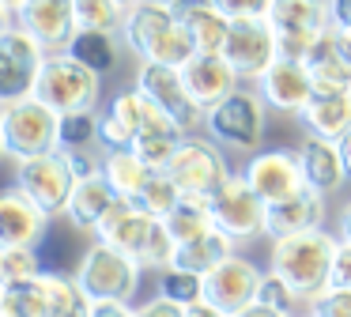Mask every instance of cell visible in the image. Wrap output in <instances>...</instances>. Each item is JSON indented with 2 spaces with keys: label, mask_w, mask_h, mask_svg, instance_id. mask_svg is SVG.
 <instances>
[{
  "label": "cell",
  "mask_w": 351,
  "mask_h": 317,
  "mask_svg": "<svg viewBox=\"0 0 351 317\" xmlns=\"http://www.w3.org/2000/svg\"><path fill=\"white\" fill-rule=\"evenodd\" d=\"M42 261L34 246H0V283H19V279H38Z\"/></svg>",
  "instance_id": "cell-39"
},
{
  "label": "cell",
  "mask_w": 351,
  "mask_h": 317,
  "mask_svg": "<svg viewBox=\"0 0 351 317\" xmlns=\"http://www.w3.org/2000/svg\"><path fill=\"white\" fill-rule=\"evenodd\" d=\"M253 87L261 91V98L272 113H295V117L317 95V83H313L306 60H295V57H280Z\"/></svg>",
  "instance_id": "cell-18"
},
{
  "label": "cell",
  "mask_w": 351,
  "mask_h": 317,
  "mask_svg": "<svg viewBox=\"0 0 351 317\" xmlns=\"http://www.w3.org/2000/svg\"><path fill=\"white\" fill-rule=\"evenodd\" d=\"M102 174H106V181L114 185V193L121 196V200H136L144 181L152 178V166H147L132 148H121V151H106Z\"/></svg>",
  "instance_id": "cell-29"
},
{
  "label": "cell",
  "mask_w": 351,
  "mask_h": 317,
  "mask_svg": "<svg viewBox=\"0 0 351 317\" xmlns=\"http://www.w3.org/2000/svg\"><path fill=\"white\" fill-rule=\"evenodd\" d=\"M162 223H167L170 238H174L178 246H185V242H193V238H200V234L215 231L212 204H208V200H197V196H182V204H178V208L170 211Z\"/></svg>",
  "instance_id": "cell-32"
},
{
  "label": "cell",
  "mask_w": 351,
  "mask_h": 317,
  "mask_svg": "<svg viewBox=\"0 0 351 317\" xmlns=\"http://www.w3.org/2000/svg\"><path fill=\"white\" fill-rule=\"evenodd\" d=\"M34 95L42 98L46 106H53L57 113H80V110H102V75L95 68L80 64L69 49L49 53L46 68H42V80Z\"/></svg>",
  "instance_id": "cell-7"
},
{
  "label": "cell",
  "mask_w": 351,
  "mask_h": 317,
  "mask_svg": "<svg viewBox=\"0 0 351 317\" xmlns=\"http://www.w3.org/2000/svg\"><path fill=\"white\" fill-rule=\"evenodd\" d=\"M182 80H185V87H189L193 102H197L204 113H212L223 98L234 95V91L242 87L238 72L227 64L223 53H197V57L182 68Z\"/></svg>",
  "instance_id": "cell-20"
},
{
  "label": "cell",
  "mask_w": 351,
  "mask_h": 317,
  "mask_svg": "<svg viewBox=\"0 0 351 317\" xmlns=\"http://www.w3.org/2000/svg\"><path fill=\"white\" fill-rule=\"evenodd\" d=\"M306 68L317 91H351V34L328 27L306 53Z\"/></svg>",
  "instance_id": "cell-21"
},
{
  "label": "cell",
  "mask_w": 351,
  "mask_h": 317,
  "mask_svg": "<svg viewBox=\"0 0 351 317\" xmlns=\"http://www.w3.org/2000/svg\"><path fill=\"white\" fill-rule=\"evenodd\" d=\"M91 317H136V306L132 302H95Z\"/></svg>",
  "instance_id": "cell-46"
},
{
  "label": "cell",
  "mask_w": 351,
  "mask_h": 317,
  "mask_svg": "<svg viewBox=\"0 0 351 317\" xmlns=\"http://www.w3.org/2000/svg\"><path fill=\"white\" fill-rule=\"evenodd\" d=\"M328 19H332L336 30L351 34V0H328Z\"/></svg>",
  "instance_id": "cell-45"
},
{
  "label": "cell",
  "mask_w": 351,
  "mask_h": 317,
  "mask_svg": "<svg viewBox=\"0 0 351 317\" xmlns=\"http://www.w3.org/2000/svg\"><path fill=\"white\" fill-rule=\"evenodd\" d=\"M182 143H185V132H178V128L174 132H140L136 143H132V151H136L152 170H167Z\"/></svg>",
  "instance_id": "cell-37"
},
{
  "label": "cell",
  "mask_w": 351,
  "mask_h": 317,
  "mask_svg": "<svg viewBox=\"0 0 351 317\" xmlns=\"http://www.w3.org/2000/svg\"><path fill=\"white\" fill-rule=\"evenodd\" d=\"M132 204L144 208V211H152L155 219H167L170 211L182 204V189L174 185V178H170L167 170H152V178L144 181V189H140V196Z\"/></svg>",
  "instance_id": "cell-34"
},
{
  "label": "cell",
  "mask_w": 351,
  "mask_h": 317,
  "mask_svg": "<svg viewBox=\"0 0 351 317\" xmlns=\"http://www.w3.org/2000/svg\"><path fill=\"white\" fill-rule=\"evenodd\" d=\"M121 34H106V30H76V38L69 42V53L80 60V64L95 68L99 75H106L110 68L121 57V45H117Z\"/></svg>",
  "instance_id": "cell-31"
},
{
  "label": "cell",
  "mask_w": 351,
  "mask_h": 317,
  "mask_svg": "<svg viewBox=\"0 0 351 317\" xmlns=\"http://www.w3.org/2000/svg\"><path fill=\"white\" fill-rule=\"evenodd\" d=\"M19 4H23V0H0V23H12V15H16Z\"/></svg>",
  "instance_id": "cell-50"
},
{
  "label": "cell",
  "mask_w": 351,
  "mask_h": 317,
  "mask_svg": "<svg viewBox=\"0 0 351 317\" xmlns=\"http://www.w3.org/2000/svg\"><path fill=\"white\" fill-rule=\"evenodd\" d=\"M117 200H121V196L114 193V185L106 181V174H91V178L76 181L72 200H69V208H64V219H69L80 234H91L95 238L99 226H102V219L114 211Z\"/></svg>",
  "instance_id": "cell-24"
},
{
  "label": "cell",
  "mask_w": 351,
  "mask_h": 317,
  "mask_svg": "<svg viewBox=\"0 0 351 317\" xmlns=\"http://www.w3.org/2000/svg\"><path fill=\"white\" fill-rule=\"evenodd\" d=\"M174 15L193 34L200 53H223V42L230 34V19L212 0H182V4H174Z\"/></svg>",
  "instance_id": "cell-27"
},
{
  "label": "cell",
  "mask_w": 351,
  "mask_h": 317,
  "mask_svg": "<svg viewBox=\"0 0 351 317\" xmlns=\"http://www.w3.org/2000/svg\"><path fill=\"white\" fill-rule=\"evenodd\" d=\"M121 45L140 64H170V68H185L200 53L193 34L178 23L174 8L155 4V0H140V4L129 8L121 27Z\"/></svg>",
  "instance_id": "cell-1"
},
{
  "label": "cell",
  "mask_w": 351,
  "mask_h": 317,
  "mask_svg": "<svg viewBox=\"0 0 351 317\" xmlns=\"http://www.w3.org/2000/svg\"><path fill=\"white\" fill-rule=\"evenodd\" d=\"M49 49L16 23H0V102L31 98L38 91Z\"/></svg>",
  "instance_id": "cell-9"
},
{
  "label": "cell",
  "mask_w": 351,
  "mask_h": 317,
  "mask_svg": "<svg viewBox=\"0 0 351 317\" xmlns=\"http://www.w3.org/2000/svg\"><path fill=\"white\" fill-rule=\"evenodd\" d=\"M185 317H230V314L219 306H212L208 298H200V302H193V306H185Z\"/></svg>",
  "instance_id": "cell-47"
},
{
  "label": "cell",
  "mask_w": 351,
  "mask_h": 317,
  "mask_svg": "<svg viewBox=\"0 0 351 317\" xmlns=\"http://www.w3.org/2000/svg\"><path fill=\"white\" fill-rule=\"evenodd\" d=\"M223 57L227 64L238 72L242 83H257L276 60L280 53V38L272 30V19H238L230 23V34L223 42Z\"/></svg>",
  "instance_id": "cell-12"
},
{
  "label": "cell",
  "mask_w": 351,
  "mask_h": 317,
  "mask_svg": "<svg viewBox=\"0 0 351 317\" xmlns=\"http://www.w3.org/2000/svg\"><path fill=\"white\" fill-rule=\"evenodd\" d=\"M268 19H272L276 38H280V53L295 60H306L313 42L332 27L328 0H276Z\"/></svg>",
  "instance_id": "cell-13"
},
{
  "label": "cell",
  "mask_w": 351,
  "mask_h": 317,
  "mask_svg": "<svg viewBox=\"0 0 351 317\" xmlns=\"http://www.w3.org/2000/svg\"><path fill=\"white\" fill-rule=\"evenodd\" d=\"M306 314H313V317H351V291L328 287V291H321L317 298L306 306Z\"/></svg>",
  "instance_id": "cell-41"
},
{
  "label": "cell",
  "mask_w": 351,
  "mask_h": 317,
  "mask_svg": "<svg viewBox=\"0 0 351 317\" xmlns=\"http://www.w3.org/2000/svg\"><path fill=\"white\" fill-rule=\"evenodd\" d=\"M336 246H340V238L328 234L325 226H321V231H310V234L276 238L272 249H268V272H276V276L310 306L321 291H328Z\"/></svg>",
  "instance_id": "cell-2"
},
{
  "label": "cell",
  "mask_w": 351,
  "mask_h": 317,
  "mask_svg": "<svg viewBox=\"0 0 351 317\" xmlns=\"http://www.w3.org/2000/svg\"><path fill=\"white\" fill-rule=\"evenodd\" d=\"M121 4H125V8H132V4H140V0H121Z\"/></svg>",
  "instance_id": "cell-53"
},
{
  "label": "cell",
  "mask_w": 351,
  "mask_h": 317,
  "mask_svg": "<svg viewBox=\"0 0 351 317\" xmlns=\"http://www.w3.org/2000/svg\"><path fill=\"white\" fill-rule=\"evenodd\" d=\"M212 4L219 8L230 23H238V19H268L276 0H212Z\"/></svg>",
  "instance_id": "cell-42"
},
{
  "label": "cell",
  "mask_w": 351,
  "mask_h": 317,
  "mask_svg": "<svg viewBox=\"0 0 351 317\" xmlns=\"http://www.w3.org/2000/svg\"><path fill=\"white\" fill-rule=\"evenodd\" d=\"M0 317H49L46 272L38 279L0 283Z\"/></svg>",
  "instance_id": "cell-30"
},
{
  "label": "cell",
  "mask_w": 351,
  "mask_h": 317,
  "mask_svg": "<svg viewBox=\"0 0 351 317\" xmlns=\"http://www.w3.org/2000/svg\"><path fill=\"white\" fill-rule=\"evenodd\" d=\"M155 4H167V8H174V4H182V0H155Z\"/></svg>",
  "instance_id": "cell-52"
},
{
  "label": "cell",
  "mask_w": 351,
  "mask_h": 317,
  "mask_svg": "<svg viewBox=\"0 0 351 317\" xmlns=\"http://www.w3.org/2000/svg\"><path fill=\"white\" fill-rule=\"evenodd\" d=\"M159 294L178 306H193V302L204 298V276L185 268H162L159 272Z\"/></svg>",
  "instance_id": "cell-38"
},
{
  "label": "cell",
  "mask_w": 351,
  "mask_h": 317,
  "mask_svg": "<svg viewBox=\"0 0 351 317\" xmlns=\"http://www.w3.org/2000/svg\"><path fill=\"white\" fill-rule=\"evenodd\" d=\"M132 87H136L140 95L147 98V102L159 106L167 117H174L178 125L185 128V136H193L197 128L208 125V113L200 110L197 102H193L189 87H185L182 68H170V64H140Z\"/></svg>",
  "instance_id": "cell-11"
},
{
  "label": "cell",
  "mask_w": 351,
  "mask_h": 317,
  "mask_svg": "<svg viewBox=\"0 0 351 317\" xmlns=\"http://www.w3.org/2000/svg\"><path fill=\"white\" fill-rule=\"evenodd\" d=\"M298 121L306 125L310 136H325V140H343L351 132V91H317L310 98Z\"/></svg>",
  "instance_id": "cell-26"
},
{
  "label": "cell",
  "mask_w": 351,
  "mask_h": 317,
  "mask_svg": "<svg viewBox=\"0 0 351 317\" xmlns=\"http://www.w3.org/2000/svg\"><path fill=\"white\" fill-rule=\"evenodd\" d=\"M340 143V155H343V166H348V178H351V132L343 136V140H336Z\"/></svg>",
  "instance_id": "cell-51"
},
{
  "label": "cell",
  "mask_w": 351,
  "mask_h": 317,
  "mask_svg": "<svg viewBox=\"0 0 351 317\" xmlns=\"http://www.w3.org/2000/svg\"><path fill=\"white\" fill-rule=\"evenodd\" d=\"M19 30L42 42L49 53L69 49V42L76 38L80 23H76V0H23L12 15Z\"/></svg>",
  "instance_id": "cell-16"
},
{
  "label": "cell",
  "mask_w": 351,
  "mask_h": 317,
  "mask_svg": "<svg viewBox=\"0 0 351 317\" xmlns=\"http://www.w3.org/2000/svg\"><path fill=\"white\" fill-rule=\"evenodd\" d=\"M46 291H49V317H91L95 314V302L76 283V276L46 272Z\"/></svg>",
  "instance_id": "cell-33"
},
{
  "label": "cell",
  "mask_w": 351,
  "mask_h": 317,
  "mask_svg": "<svg viewBox=\"0 0 351 317\" xmlns=\"http://www.w3.org/2000/svg\"><path fill=\"white\" fill-rule=\"evenodd\" d=\"M336 238L340 242H351V200L336 211Z\"/></svg>",
  "instance_id": "cell-48"
},
{
  "label": "cell",
  "mask_w": 351,
  "mask_h": 317,
  "mask_svg": "<svg viewBox=\"0 0 351 317\" xmlns=\"http://www.w3.org/2000/svg\"><path fill=\"white\" fill-rule=\"evenodd\" d=\"M328 287H343V291H351V242H340V246H336L332 279H328Z\"/></svg>",
  "instance_id": "cell-43"
},
{
  "label": "cell",
  "mask_w": 351,
  "mask_h": 317,
  "mask_svg": "<svg viewBox=\"0 0 351 317\" xmlns=\"http://www.w3.org/2000/svg\"><path fill=\"white\" fill-rule=\"evenodd\" d=\"M298 158H302V178L310 189L332 196L336 189H343L348 178V166H343V155H340V143L336 140H325V136H310L306 132L302 148H298Z\"/></svg>",
  "instance_id": "cell-25"
},
{
  "label": "cell",
  "mask_w": 351,
  "mask_h": 317,
  "mask_svg": "<svg viewBox=\"0 0 351 317\" xmlns=\"http://www.w3.org/2000/svg\"><path fill=\"white\" fill-rule=\"evenodd\" d=\"M140 132H144V95H140L136 87L117 91V95L99 110V140H102V151L132 148Z\"/></svg>",
  "instance_id": "cell-22"
},
{
  "label": "cell",
  "mask_w": 351,
  "mask_h": 317,
  "mask_svg": "<svg viewBox=\"0 0 351 317\" xmlns=\"http://www.w3.org/2000/svg\"><path fill=\"white\" fill-rule=\"evenodd\" d=\"M212 219L227 238L253 242V238H265L268 204L261 200L257 189H253L242 174H234V178L219 189V196L212 200Z\"/></svg>",
  "instance_id": "cell-14"
},
{
  "label": "cell",
  "mask_w": 351,
  "mask_h": 317,
  "mask_svg": "<svg viewBox=\"0 0 351 317\" xmlns=\"http://www.w3.org/2000/svg\"><path fill=\"white\" fill-rule=\"evenodd\" d=\"M49 219L53 215H46L23 189L12 185L0 196V246H38Z\"/></svg>",
  "instance_id": "cell-23"
},
{
  "label": "cell",
  "mask_w": 351,
  "mask_h": 317,
  "mask_svg": "<svg viewBox=\"0 0 351 317\" xmlns=\"http://www.w3.org/2000/svg\"><path fill=\"white\" fill-rule=\"evenodd\" d=\"M234 317H287V314H280V309L265 306V302H253V306H245L242 314H234Z\"/></svg>",
  "instance_id": "cell-49"
},
{
  "label": "cell",
  "mask_w": 351,
  "mask_h": 317,
  "mask_svg": "<svg viewBox=\"0 0 351 317\" xmlns=\"http://www.w3.org/2000/svg\"><path fill=\"white\" fill-rule=\"evenodd\" d=\"M76 181L80 178L64 151H46L27 163H16V189H23L46 215H64Z\"/></svg>",
  "instance_id": "cell-10"
},
{
  "label": "cell",
  "mask_w": 351,
  "mask_h": 317,
  "mask_svg": "<svg viewBox=\"0 0 351 317\" xmlns=\"http://www.w3.org/2000/svg\"><path fill=\"white\" fill-rule=\"evenodd\" d=\"M95 238L106 242V246H114V249H121V253H129L144 272L147 268H155V272L170 268L174 249H178V242L170 238L167 223L155 219L152 211L136 208L132 200H117L114 211L102 219V226H99Z\"/></svg>",
  "instance_id": "cell-3"
},
{
  "label": "cell",
  "mask_w": 351,
  "mask_h": 317,
  "mask_svg": "<svg viewBox=\"0 0 351 317\" xmlns=\"http://www.w3.org/2000/svg\"><path fill=\"white\" fill-rule=\"evenodd\" d=\"M61 143V113L38 95L0 102V151L12 163H27L34 155L57 151Z\"/></svg>",
  "instance_id": "cell-4"
},
{
  "label": "cell",
  "mask_w": 351,
  "mask_h": 317,
  "mask_svg": "<svg viewBox=\"0 0 351 317\" xmlns=\"http://www.w3.org/2000/svg\"><path fill=\"white\" fill-rule=\"evenodd\" d=\"M238 242L227 238V234L215 226V231L200 234V238L185 242V246L174 249V261H170V268H185V272H197V276H208L212 268H219L227 257L238 253Z\"/></svg>",
  "instance_id": "cell-28"
},
{
  "label": "cell",
  "mask_w": 351,
  "mask_h": 317,
  "mask_svg": "<svg viewBox=\"0 0 351 317\" xmlns=\"http://www.w3.org/2000/svg\"><path fill=\"white\" fill-rule=\"evenodd\" d=\"M328 219V196L306 185L302 193L287 196V200L268 204V223H265V238H291V234H310L321 231Z\"/></svg>",
  "instance_id": "cell-19"
},
{
  "label": "cell",
  "mask_w": 351,
  "mask_h": 317,
  "mask_svg": "<svg viewBox=\"0 0 351 317\" xmlns=\"http://www.w3.org/2000/svg\"><path fill=\"white\" fill-rule=\"evenodd\" d=\"M129 8L121 0H76V23L80 30H106V34H121Z\"/></svg>",
  "instance_id": "cell-36"
},
{
  "label": "cell",
  "mask_w": 351,
  "mask_h": 317,
  "mask_svg": "<svg viewBox=\"0 0 351 317\" xmlns=\"http://www.w3.org/2000/svg\"><path fill=\"white\" fill-rule=\"evenodd\" d=\"M95 148H102V140H99V110L64 113L57 151H95Z\"/></svg>",
  "instance_id": "cell-35"
},
{
  "label": "cell",
  "mask_w": 351,
  "mask_h": 317,
  "mask_svg": "<svg viewBox=\"0 0 351 317\" xmlns=\"http://www.w3.org/2000/svg\"><path fill=\"white\" fill-rule=\"evenodd\" d=\"M136 317H185V306H178V302L155 294V298H147V302L136 306Z\"/></svg>",
  "instance_id": "cell-44"
},
{
  "label": "cell",
  "mask_w": 351,
  "mask_h": 317,
  "mask_svg": "<svg viewBox=\"0 0 351 317\" xmlns=\"http://www.w3.org/2000/svg\"><path fill=\"white\" fill-rule=\"evenodd\" d=\"M261 279H265V272H261L250 257L234 253V257H227L219 268H212L204 276V298L234 317V314H242L245 306L257 302Z\"/></svg>",
  "instance_id": "cell-17"
},
{
  "label": "cell",
  "mask_w": 351,
  "mask_h": 317,
  "mask_svg": "<svg viewBox=\"0 0 351 317\" xmlns=\"http://www.w3.org/2000/svg\"><path fill=\"white\" fill-rule=\"evenodd\" d=\"M223 151L227 148H219L212 136H185V143L167 166V174L182 189V196H197V200H208V204L219 196V189L234 178Z\"/></svg>",
  "instance_id": "cell-8"
},
{
  "label": "cell",
  "mask_w": 351,
  "mask_h": 317,
  "mask_svg": "<svg viewBox=\"0 0 351 317\" xmlns=\"http://www.w3.org/2000/svg\"><path fill=\"white\" fill-rule=\"evenodd\" d=\"M298 317H313V314H298Z\"/></svg>",
  "instance_id": "cell-54"
},
{
  "label": "cell",
  "mask_w": 351,
  "mask_h": 317,
  "mask_svg": "<svg viewBox=\"0 0 351 317\" xmlns=\"http://www.w3.org/2000/svg\"><path fill=\"white\" fill-rule=\"evenodd\" d=\"M140 276H144V268L129 253L99 238L87 246V253L76 264V283L87 291L91 302H132L140 291Z\"/></svg>",
  "instance_id": "cell-6"
},
{
  "label": "cell",
  "mask_w": 351,
  "mask_h": 317,
  "mask_svg": "<svg viewBox=\"0 0 351 317\" xmlns=\"http://www.w3.org/2000/svg\"><path fill=\"white\" fill-rule=\"evenodd\" d=\"M257 302H265V306H272V309H280V314H287V317H298V314H306V302L298 298L295 291H291L287 283H283L276 272H265V279H261V294H257Z\"/></svg>",
  "instance_id": "cell-40"
},
{
  "label": "cell",
  "mask_w": 351,
  "mask_h": 317,
  "mask_svg": "<svg viewBox=\"0 0 351 317\" xmlns=\"http://www.w3.org/2000/svg\"><path fill=\"white\" fill-rule=\"evenodd\" d=\"M204 132L227 151L257 155L265 136H268V106H265V98H261V91L257 87H238L234 95H227L212 113H208Z\"/></svg>",
  "instance_id": "cell-5"
},
{
  "label": "cell",
  "mask_w": 351,
  "mask_h": 317,
  "mask_svg": "<svg viewBox=\"0 0 351 317\" xmlns=\"http://www.w3.org/2000/svg\"><path fill=\"white\" fill-rule=\"evenodd\" d=\"M242 178L257 189V196L265 204L287 200V196L306 189L302 158H298V151H287V148H261L257 155L245 158Z\"/></svg>",
  "instance_id": "cell-15"
}]
</instances>
